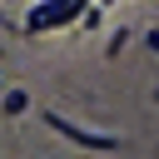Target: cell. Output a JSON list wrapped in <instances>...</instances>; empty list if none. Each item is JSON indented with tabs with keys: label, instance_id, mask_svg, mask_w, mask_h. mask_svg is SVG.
<instances>
[{
	"label": "cell",
	"instance_id": "cell-1",
	"mask_svg": "<svg viewBox=\"0 0 159 159\" xmlns=\"http://www.w3.org/2000/svg\"><path fill=\"white\" fill-rule=\"evenodd\" d=\"M80 10H84V0H40V5L30 10V30H40V25H60V20L80 15Z\"/></svg>",
	"mask_w": 159,
	"mask_h": 159
},
{
	"label": "cell",
	"instance_id": "cell-2",
	"mask_svg": "<svg viewBox=\"0 0 159 159\" xmlns=\"http://www.w3.org/2000/svg\"><path fill=\"white\" fill-rule=\"evenodd\" d=\"M45 124L50 129H60V134H70L75 144H84V149H114V139L109 134H84V129H75L70 119H60V114H45Z\"/></svg>",
	"mask_w": 159,
	"mask_h": 159
}]
</instances>
